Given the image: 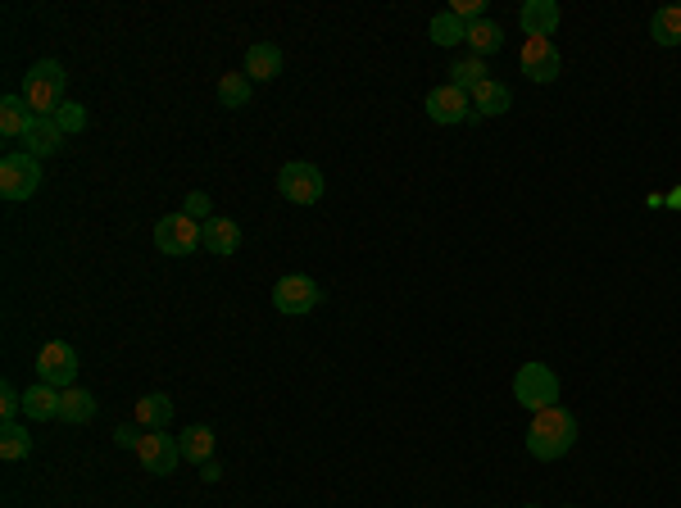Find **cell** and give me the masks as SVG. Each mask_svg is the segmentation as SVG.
I'll list each match as a JSON object with an SVG mask.
<instances>
[{"instance_id":"18","label":"cell","mask_w":681,"mask_h":508,"mask_svg":"<svg viewBox=\"0 0 681 508\" xmlns=\"http://www.w3.org/2000/svg\"><path fill=\"white\" fill-rule=\"evenodd\" d=\"M32 118H37V114H32V109H28V100H23V96H5V100H0V137H19L23 141V132H28V127H32Z\"/></svg>"},{"instance_id":"22","label":"cell","mask_w":681,"mask_h":508,"mask_svg":"<svg viewBox=\"0 0 681 508\" xmlns=\"http://www.w3.org/2000/svg\"><path fill=\"white\" fill-rule=\"evenodd\" d=\"M32 454V436L23 422H0V459L5 463H19Z\"/></svg>"},{"instance_id":"12","label":"cell","mask_w":681,"mask_h":508,"mask_svg":"<svg viewBox=\"0 0 681 508\" xmlns=\"http://www.w3.org/2000/svg\"><path fill=\"white\" fill-rule=\"evenodd\" d=\"M559 5L554 0H527L523 14H518V23H523L527 37H554V28H559Z\"/></svg>"},{"instance_id":"10","label":"cell","mask_w":681,"mask_h":508,"mask_svg":"<svg viewBox=\"0 0 681 508\" xmlns=\"http://www.w3.org/2000/svg\"><path fill=\"white\" fill-rule=\"evenodd\" d=\"M563 69V59H559V46H554L550 37H527L523 41V73L527 82H554Z\"/></svg>"},{"instance_id":"19","label":"cell","mask_w":681,"mask_h":508,"mask_svg":"<svg viewBox=\"0 0 681 508\" xmlns=\"http://www.w3.org/2000/svg\"><path fill=\"white\" fill-rule=\"evenodd\" d=\"M60 418L69 422V427H82V422L96 418V395L82 391V386H69V391H60Z\"/></svg>"},{"instance_id":"35","label":"cell","mask_w":681,"mask_h":508,"mask_svg":"<svg viewBox=\"0 0 681 508\" xmlns=\"http://www.w3.org/2000/svg\"><path fill=\"white\" fill-rule=\"evenodd\" d=\"M527 508H536V504H527Z\"/></svg>"},{"instance_id":"31","label":"cell","mask_w":681,"mask_h":508,"mask_svg":"<svg viewBox=\"0 0 681 508\" xmlns=\"http://www.w3.org/2000/svg\"><path fill=\"white\" fill-rule=\"evenodd\" d=\"M450 14H459L464 23H477V19H486V0H454Z\"/></svg>"},{"instance_id":"20","label":"cell","mask_w":681,"mask_h":508,"mask_svg":"<svg viewBox=\"0 0 681 508\" xmlns=\"http://www.w3.org/2000/svg\"><path fill=\"white\" fill-rule=\"evenodd\" d=\"M464 46L473 50L477 59L482 55H491V50H500L504 46V28L495 19H477V23H468V37H464Z\"/></svg>"},{"instance_id":"4","label":"cell","mask_w":681,"mask_h":508,"mask_svg":"<svg viewBox=\"0 0 681 508\" xmlns=\"http://www.w3.org/2000/svg\"><path fill=\"white\" fill-rule=\"evenodd\" d=\"M41 186V159L28 155V150H10L0 159V196L5 200H28L37 196Z\"/></svg>"},{"instance_id":"5","label":"cell","mask_w":681,"mask_h":508,"mask_svg":"<svg viewBox=\"0 0 681 508\" xmlns=\"http://www.w3.org/2000/svg\"><path fill=\"white\" fill-rule=\"evenodd\" d=\"M155 245H159V254L187 259V254H196L200 245H205V223H196V218H187V214H168L155 223Z\"/></svg>"},{"instance_id":"34","label":"cell","mask_w":681,"mask_h":508,"mask_svg":"<svg viewBox=\"0 0 681 508\" xmlns=\"http://www.w3.org/2000/svg\"><path fill=\"white\" fill-rule=\"evenodd\" d=\"M668 205H672V209H681V186H677V191H672V196H668Z\"/></svg>"},{"instance_id":"11","label":"cell","mask_w":681,"mask_h":508,"mask_svg":"<svg viewBox=\"0 0 681 508\" xmlns=\"http://www.w3.org/2000/svg\"><path fill=\"white\" fill-rule=\"evenodd\" d=\"M427 118L432 123H464V118H473V100H468V91H459V87H436V91H427Z\"/></svg>"},{"instance_id":"15","label":"cell","mask_w":681,"mask_h":508,"mask_svg":"<svg viewBox=\"0 0 681 508\" xmlns=\"http://www.w3.org/2000/svg\"><path fill=\"white\" fill-rule=\"evenodd\" d=\"M282 73V50L268 46V41H255L246 50V78L250 82H273Z\"/></svg>"},{"instance_id":"27","label":"cell","mask_w":681,"mask_h":508,"mask_svg":"<svg viewBox=\"0 0 681 508\" xmlns=\"http://www.w3.org/2000/svg\"><path fill=\"white\" fill-rule=\"evenodd\" d=\"M486 82V64L477 55H468V59H454L450 64V87H459V91H473V87H482Z\"/></svg>"},{"instance_id":"24","label":"cell","mask_w":681,"mask_h":508,"mask_svg":"<svg viewBox=\"0 0 681 508\" xmlns=\"http://www.w3.org/2000/svg\"><path fill=\"white\" fill-rule=\"evenodd\" d=\"M250 96H255V82H250L246 73H223V78H218V100H223V109H246Z\"/></svg>"},{"instance_id":"7","label":"cell","mask_w":681,"mask_h":508,"mask_svg":"<svg viewBox=\"0 0 681 508\" xmlns=\"http://www.w3.org/2000/svg\"><path fill=\"white\" fill-rule=\"evenodd\" d=\"M318 304H323V291H318V282L314 277H305V273H291V277H282V282L273 286V309L277 313L305 318V313H314Z\"/></svg>"},{"instance_id":"29","label":"cell","mask_w":681,"mask_h":508,"mask_svg":"<svg viewBox=\"0 0 681 508\" xmlns=\"http://www.w3.org/2000/svg\"><path fill=\"white\" fill-rule=\"evenodd\" d=\"M19 413H23V395L5 381V386H0V422H19Z\"/></svg>"},{"instance_id":"16","label":"cell","mask_w":681,"mask_h":508,"mask_svg":"<svg viewBox=\"0 0 681 508\" xmlns=\"http://www.w3.org/2000/svg\"><path fill=\"white\" fill-rule=\"evenodd\" d=\"M23 146H28V155L46 159V155H55V150L64 146V132L55 127V118H32V127L23 132Z\"/></svg>"},{"instance_id":"28","label":"cell","mask_w":681,"mask_h":508,"mask_svg":"<svg viewBox=\"0 0 681 508\" xmlns=\"http://www.w3.org/2000/svg\"><path fill=\"white\" fill-rule=\"evenodd\" d=\"M55 127H60L64 137H73V132H87V109L73 105V100H64L60 114H55Z\"/></svg>"},{"instance_id":"3","label":"cell","mask_w":681,"mask_h":508,"mask_svg":"<svg viewBox=\"0 0 681 508\" xmlns=\"http://www.w3.org/2000/svg\"><path fill=\"white\" fill-rule=\"evenodd\" d=\"M514 400L532 413L559 404V377H554L550 363H523V368L514 372Z\"/></svg>"},{"instance_id":"32","label":"cell","mask_w":681,"mask_h":508,"mask_svg":"<svg viewBox=\"0 0 681 508\" xmlns=\"http://www.w3.org/2000/svg\"><path fill=\"white\" fill-rule=\"evenodd\" d=\"M114 440H119V445H123V450H137V427H132V422H128V427H119V431H114Z\"/></svg>"},{"instance_id":"17","label":"cell","mask_w":681,"mask_h":508,"mask_svg":"<svg viewBox=\"0 0 681 508\" xmlns=\"http://www.w3.org/2000/svg\"><path fill=\"white\" fill-rule=\"evenodd\" d=\"M205 250L209 254H237L241 250V223L237 218H209L205 223Z\"/></svg>"},{"instance_id":"33","label":"cell","mask_w":681,"mask_h":508,"mask_svg":"<svg viewBox=\"0 0 681 508\" xmlns=\"http://www.w3.org/2000/svg\"><path fill=\"white\" fill-rule=\"evenodd\" d=\"M218 477H223V468H218V463H214V459H209V463H205V468H200V481H218Z\"/></svg>"},{"instance_id":"30","label":"cell","mask_w":681,"mask_h":508,"mask_svg":"<svg viewBox=\"0 0 681 508\" xmlns=\"http://www.w3.org/2000/svg\"><path fill=\"white\" fill-rule=\"evenodd\" d=\"M182 214L196 218V223H209V218H214V209H209V196H205V191H191V196H187V209H182Z\"/></svg>"},{"instance_id":"14","label":"cell","mask_w":681,"mask_h":508,"mask_svg":"<svg viewBox=\"0 0 681 508\" xmlns=\"http://www.w3.org/2000/svg\"><path fill=\"white\" fill-rule=\"evenodd\" d=\"M23 418L28 422H55L60 418V391L46 386V381H37L32 391H23Z\"/></svg>"},{"instance_id":"25","label":"cell","mask_w":681,"mask_h":508,"mask_svg":"<svg viewBox=\"0 0 681 508\" xmlns=\"http://www.w3.org/2000/svg\"><path fill=\"white\" fill-rule=\"evenodd\" d=\"M650 37L659 46H681V5H663L650 19Z\"/></svg>"},{"instance_id":"1","label":"cell","mask_w":681,"mask_h":508,"mask_svg":"<svg viewBox=\"0 0 681 508\" xmlns=\"http://www.w3.org/2000/svg\"><path fill=\"white\" fill-rule=\"evenodd\" d=\"M577 445V418L568 409H541L532 413V427H527V454L541 463H554Z\"/></svg>"},{"instance_id":"2","label":"cell","mask_w":681,"mask_h":508,"mask_svg":"<svg viewBox=\"0 0 681 508\" xmlns=\"http://www.w3.org/2000/svg\"><path fill=\"white\" fill-rule=\"evenodd\" d=\"M64 82H69V73H64V64H55V59H41V64H32L28 78H23V100H28V109L37 118H55L64 105Z\"/></svg>"},{"instance_id":"23","label":"cell","mask_w":681,"mask_h":508,"mask_svg":"<svg viewBox=\"0 0 681 508\" xmlns=\"http://www.w3.org/2000/svg\"><path fill=\"white\" fill-rule=\"evenodd\" d=\"M178 445H182V459L200 463V468L214 459V431H209V427H187L178 436Z\"/></svg>"},{"instance_id":"9","label":"cell","mask_w":681,"mask_h":508,"mask_svg":"<svg viewBox=\"0 0 681 508\" xmlns=\"http://www.w3.org/2000/svg\"><path fill=\"white\" fill-rule=\"evenodd\" d=\"M137 459L150 477H173V468L182 463V445L173 436H164V431H146L137 440Z\"/></svg>"},{"instance_id":"26","label":"cell","mask_w":681,"mask_h":508,"mask_svg":"<svg viewBox=\"0 0 681 508\" xmlns=\"http://www.w3.org/2000/svg\"><path fill=\"white\" fill-rule=\"evenodd\" d=\"M427 32H432V41H436V46H459V41L468 37V23L459 19V14L441 10V14H436V19H432V28H427Z\"/></svg>"},{"instance_id":"8","label":"cell","mask_w":681,"mask_h":508,"mask_svg":"<svg viewBox=\"0 0 681 508\" xmlns=\"http://www.w3.org/2000/svg\"><path fill=\"white\" fill-rule=\"evenodd\" d=\"M37 377L46 381V386H55V391H69L73 377H78V350L64 341H50L41 345L37 354Z\"/></svg>"},{"instance_id":"21","label":"cell","mask_w":681,"mask_h":508,"mask_svg":"<svg viewBox=\"0 0 681 508\" xmlns=\"http://www.w3.org/2000/svg\"><path fill=\"white\" fill-rule=\"evenodd\" d=\"M168 422H173V400L168 395H146V400H137V427L146 431H164Z\"/></svg>"},{"instance_id":"13","label":"cell","mask_w":681,"mask_h":508,"mask_svg":"<svg viewBox=\"0 0 681 508\" xmlns=\"http://www.w3.org/2000/svg\"><path fill=\"white\" fill-rule=\"evenodd\" d=\"M468 100H473V114H477V118H495V114H504V109L514 105V91L504 87V82L486 78L482 87L468 91Z\"/></svg>"},{"instance_id":"6","label":"cell","mask_w":681,"mask_h":508,"mask_svg":"<svg viewBox=\"0 0 681 508\" xmlns=\"http://www.w3.org/2000/svg\"><path fill=\"white\" fill-rule=\"evenodd\" d=\"M277 191H282V200H291V205H318L327 191L323 173H318L314 164H305V159H291V164H282V173H277Z\"/></svg>"}]
</instances>
